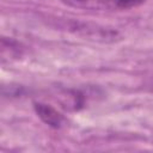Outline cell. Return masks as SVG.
<instances>
[{"label":"cell","instance_id":"obj_1","mask_svg":"<svg viewBox=\"0 0 153 153\" xmlns=\"http://www.w3.org/2000/svg\"><path fill=\"white\" fill-rule=\"evenodd\" d=\"M71 29H75V32L85 36L86 38L99 42H112L118 36L117 31L99 25H92L87 23H73Z\"/></svg>","mask_w":153,"mask_h":153},{"label":"cell","instance_id":"obj_2","mask_svg":"<svg viewBox=\"0 0 153 153\" xmlns=\"http://www.w3.org/2000/svg\"><path fill=\"white\" fill-rule=\"evenodd\" d=\"M33 109L35 112L37 114V116L49 127L51 128H60L63 123V115L57 111V109H55L54 106L47 104V103H42V102H36L33 103Z\"/></svg>","mask_w":153,"mask_h":153},{"label":"cell","instance_id":"obj_3","mask_svg":"<svg viewBox=\"0 0 153 153\" xmlns=\"http://www.w3.org/2000/svg\"><path fill=\"white\" fill-rule=\"evenodd\" d=\"M146 0H92L93 10L102 11V10H129L142 5Z\"/></svg>","mask_w":153,"mask_h":153}]
</instances>
